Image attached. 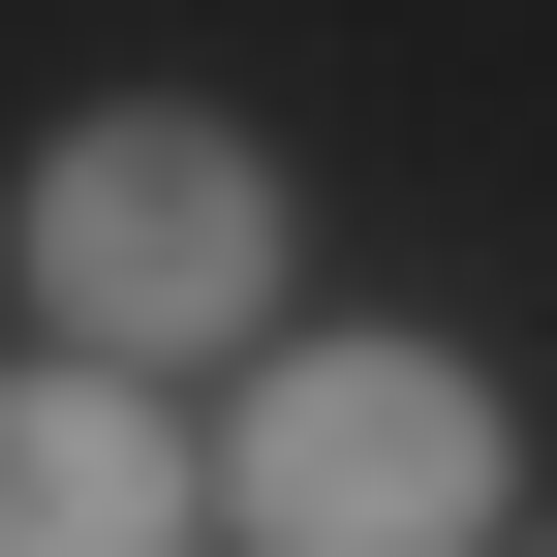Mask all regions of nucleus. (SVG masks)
I'll list each match as a JSON object with an SVG mask.
<instances>
[{
  "instance_id": "f257e3e1",
  "label": "nucleus",
  "mask_w": 557,
  "mask_h": 557,
  "mask_svg": "<svg viewBox=\"0 0 557 557\" xmlns=\"http://www.w3.org/2000/svg\"><path fill=\"white\" fill-rule=\"evenodd\" d=\"M0 248H32V341H62V372H186V341L278 310V156L218 94H94V124H32Z\"/></svg>"
},
{
  "instance_id": "f03ea898",
  "label": "nucleus",
  "mask_w": 557,
  "mask_h": 557,
  "mask_svg": "<svg viewBox=\"0 0 557 557\" xmlns=\"http://www.w3.org/2000/svg\"><path fill=\"white\" fill-rule=\"evenodd\" d=\"M248 557H496V403L434 341H310L248 434Z\"/></svg>"
},
{
  "instance_id": "7ed1b4c3",
  "label": "nucleus",
  "mask_w": 557,
  "mask_h": 557,
  "mask_svg": "<svg viewBox=\"0 0 557 557\" xmlns=\"http://www.w3.org/2000/svg\"><path fill=\"white\" fill-rule=\"evenodd\" d=\"M0 557H186V434H156V372H0Z\"/></svg>"
},
{
  "instance_id": "20e7f679",
  "label": "nucleus",
  "mask_w": 557,
  "mask_h": 557,
  "mask_svg": "<svg viewBox=\"0 0 557 557\" xmlns=\"http://www.w3.org/2000/svg\"><path fill=\"white\" fill-rule=\"evenodd\" d=\"M527 557H557V527H527Z\"/></svg>"
}]
</instances>
